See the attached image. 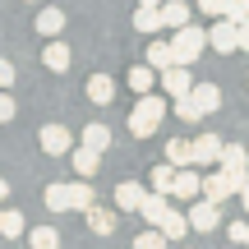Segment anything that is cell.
<instances>
[{"mask_svg": "<svg viewBox=\"0 0 249 249\" xmlns=\"http://www.w3.org/2000/svg\"><path fill=\"white\" fill-rule=\"evenodd\" d=\"M171 116L166 97H157V92H143L139 102H134V116H129V134L134 139H152L157 134V124Z\"/></svg>", "mask_w": 249, "mask_h": 249, "instance_id": "6da1fadb", "label": "cell"}, {"mask_svg": "<svg viewBox=\"0 0 249 249\" xmlns=\"http://www.w3.org/2000/svg\"><path fill=\"white\" fill-rule=\"evenodd\" d=\"M171 46H176V65H194L198 55H203V46H208V33L194 28V23H185V28H176Z\"/></svg>", "mask_w": 249, "mask_h": 249, "instance_id": "7a4b0ae2", "label": "cell"}, {"mask_svg": "<svg viewBox=\"0 0 249 249\" xmlns=\"http://www.w3.org/2000/svg\"><path fill=\"white\" fill-rule=\"evenodd\" d=\"M208 46H213V51H222V55H231V51H240V23H235V18H217L213 28H208Z\"/></svg>", "mask_w": 249, "mask_h": 249, "instance_id": "3957f363", "label": "cell"}, {"mask_svg": "<svg viewBox=\"0 0 249 249\" xmlns=\"http://www.w3.org/2000/svg\"><path fill=\"white\" fill-rule=\"evenodd\" d=\"M222 203H213V198H194L189 203V226H194L198 235H208V231H217L222 226V213H217Z\"/></svg>", "mask_w": 249, "mask_h": 249, "instance_id": "277c9868", "label": "cell"}, {"mask_svg": "<svg viewBox=\"0 0 249 249\" xmlns=\"http://www.w3.org/2000/svg\"><path fill=\"white\" fill-rule=\"evenodd\" d=\"M37 143H42V152H46V157H65V152H74V134L65 129V124H42Z\"/></svg>", "mask_w": 249, "mask_h": 249, "instance_id": "5b68a950", "label": "cell"}, {"mask_svg": "<svg viewBox=\"0 0 249 249\" xmlns=\"http://www.w3.org/2000/svg\"><path fill=\"white\" fill-rule=\"evenodd\" d=\"M226 143L217 139V134H198L194 139V166H213V161H222Z\"/></svg>", "mask_w": 249, "mask_h": 249, "instance_id": "8992f818", "label": "cell"}, {"mask_svg": "<svg viewBox=\"0 0 249 249\" xmlns=\"http://www.w3.org/2000/svg\"><path fill=\"white\" fill-rule=\"evenodd\" d=\"M198 194H203V176L189 171V166H180L176 171V185H171V198H189V203H194Z\"/></svg>", "mask_w": 249, "mask_h": 249, "instance_id": "52a82bcc", "label": "cell"}, {"mask_svg": "<svg viewBox=\"0 0 249 249\" xmlns=\"http://www.w3.org/2000/svg\"><path fill=\"white\" fill-rule=\"evenodd\" d=\"M143 198H148V189H143L139 180H120V185H116V208H120V213H139Z\"/></svg>", "mask_w": 249, "mask_h": 249, "instance_id": "ba28073f", "label": "cell"}, {"mask_svg": "<svg viewBox=\"0 0 249 249\" xmlns=\"http://www.w3.org/2000/svg\"><path fill=\"white\" fill-rule=\"evenodd\" d=\"M161 88H166L171 97H185V92H194V79H189V65H171V70H161Z\"/></svg>", "mask_w": 249, "mask_h": 249, "instance_id": "9c48e42d", "label": "cell"}, {"mask_svg": "<svg viewBox=\"0 0 249 249\" xmlns=\"http://www.w3.org/2000/svg\"><path fill=\"white\" fill-rule=\"evenodd\" d=\"M171 213V194H161V189H148V198H143V208H139V217L148 226H157L161 217Z\"/></svg>", "mask_w": 249, "mask_h": 249, "instance_id": "30bf717a", "label": "cell"}, {"mask_svg": "<svg viewBox=\"0 0 249 249\" xmlns=\"http://www.w3.org/2000/svg\"><path fill=\"white\" fill-rule=\"evenodd\" d=\"M161 28H166L161 5H139L134 9V33H161Z\"/></svg>", "mask_w": 249, "mask_h": 249, "instance_id": "8fae6325", "label": "cell"}, {"mask_svg": "<svg viewBox=\"0 0 249 249\" xmlns=\"http://www.w3.org/2000/svg\"><path fill=\"white\" fill-rule=\"evenodd\" d=\"M42 203H46V213H74V189L70 185H46Z\"/></svg>", "mask_w": 249, "mask_h": 249, "instance_id": "7c38bea8", "label": "cell"}, {"mask_svg": "<svg viewBox=\"0 0 249 249\" xmlns=\"http://www.w3.org/2000/svg\"><path fill=\"white\" fill-rule=\"evenodd\" d=\"M124 83H129V88L143 97V92H152V83H161V70H152V65L143 60V65H134V70L124 74Z\"/></svg>", "mask_w": 249, "mask_h": 249, "instance_id": "4fadbf2b", "label": "cell"}, {"mask_svg": "<svg viewBox=\"0 0 249 249\" xmlns=\"http://www.w3.org/2000/svg\"><path fill=\"white\" fill-rule=\"evenodd\" d=\"M70 161H74V171H79V176L88 180V176H97V166H102V152H97V148H88V143H79V148L70 152Z\"/></svg>", "mask_w": 249, "mask_h": 249, "instance_id": "5bb4252c", "label": "cell"}, {"mask_svg": "<svg viewBox=\"0 0 249 249\" xmlns=\"http://www.w3.org/2000/svg\"><path fill=\"white\" fill-rule=\"evenodd\" d=\"M42 65H46V70H55V74H65V70H70V46H65V42H55V37H46Z\"/></svg>", "mask_w": 249, "mask_h": 249, "instance_id": "9a60e30c", "label": "cell"}, {"mask_svg": "<svg viewBox=\"0 0 249 249\" xmlns=\"http://www.w3.org/2000/svg\"><path fill=\"white\" fill-rule=\"evenodd\" d=\"M111 97H116V79H111V74H92L88 79V102L92 107H107Z\"/></svg>", "mask_w": 249, "mask_h": 249, "instance_id": "2e32d148", "label": "cell"}, {"mask_svg": "<svg viewBox=\"0 0 249 249\" xmlns=\"http://www.w3.org/2000/svg\"><path fill=\"white\" fill-rule=\"evenodd\" d=\"M83 222H88L92 235H111V231H116V213H111V208H88Z\"/></svg>", "mask_w": 249, "mask_h": 249, "instance_id": "e0dca14e", "label": "cell"}, {"mask_svg": "<svg viewBox=\"0 0 249 249\" xmlns=\"http://www.w3.org/2000/svg\"><path fill=\"white\" fill-rule=\"evenodd\" d=\"M60 28H65V9H55V5L37 9V33L42 37H60Z\"/></svg>", "mask_w": 249, "mask_h": 249, "instance_id": "ac0fdd59", "label": "cell"}, {"mask_svg": "<svg viewBox=\"0 0 249 249\" xmlns=\"http://www.w3.org/2000/svg\"><path fill=\"white\" fill-rule=\"evenodd\" d=\"M23 231H28L23 213H18V208H0V235H5V240H18Z\"/></svg>", "mask_w": 249, "mask_h": 249, "instance_id": "d6986e66", "label": "cell"}, {"mask_svg": "<svg viewBox=\"0 0 249 249\" xmlns=\"http://www.w3.org/2000/svg\"><path fill=\"white\" fill-rule=\"evenodd\" d=\"M157 226H161V231H166V235H171V240H185V235H189V231H194V226H189V213H176V208H171V213H166V217H161V222H157Z\"/></svg>", "mask_w": 249, "mask_h": 249, "instance_id": "ffe728a7", "label": "cell"}, {"mask_svg": "<svg viewBox=\"0 0 249 249\" xmlns=\"http://www.w3.org/2000/svg\"><path fill=\"white\" fill-rule=\"evenodd\" d=\"M235 189H231V180H226V171H217V176H208L203 180V198H213V203H226Z\"/></svg>", "mask_w": 249, "mask_h": 249, "instance_id": "44dd1931", "label": "cell"}, {"mask_svg": "<svg viewBox=\"0 0 249 249\" xmlns=\"http://www.w3.org/2000/svg\"><path fill=\"white\" fill-rule=\"evenodd\" d=\"M171 111H176V120H185V124H194V120H203V116H208V111L198 107V97H194V92L176 97V107H171Z\"/></svg>", "mask_w": 249, "mask_h": 249, "instance_id": "7402d4cb", "label": "cell"}, {"mask_svg": "<svg viewBox=\"0 0 249 249\" xmlns=\"http://www.w3.org/2000/svg\"><path fill=\"white\" fill-rule=\"evenodd\" d=\"M148 65L152 70H171V65H176V46L171 42H152L148 46Z\"/></svg>", "mask_w": 249, "mask_h": 249, "instance_id": "603a6c76", "label": "cell"}, {"mask_svg": "<svg viewBox=\"0 0 249 249\" xmlns=\"http://www.w3.org/2000/svg\"><path fill=\"white\" fill-rule=\"evenodd\" d=\"M166 161H176V166H194V143H189V139H171L166 143Z\"/></svg>", "mask_w": 249, "mask_h": 249, "instance_id": "cb8c5ba5", "label": "cell"}, {"mask_svg": "<svg viewBox=\"0 0 249 249\" xmlns=\"http://www.w3.org/2000/svg\"><path fill=\"white\" fill-rule=\"evenodd\" d=\"M194 97H198V107H203L208 116L222 107V88H217V83H194Z\"/></svg>", "mask_w": 249, "mask_h": 249, "instance_id": "d4e9b609", "label": "cell"}, {"mask_svg": "<svg viewBox=\"0 0 249 249\" xmlns=\"http://www.w3.org/2000/svg\"><path fill=\"white\" fill-rule=\"evenodd\" d=\"M161 14H166V28H185L189 23V5L185 0H161Z\"/></svg>", "mask_w": 249, "mask_h": 249, "instance_id": "484cf974", "label": "cell"}, {"mask_svg": "<svg viewBox=\"0 0 249 249\" xmlns=\"http://www.w3.org/2000/svg\"><path fill=\"white\" fill-rule=\"evenodd\" d=\"M28 245L33 249H60V235H55V226H33L28 231Z\"/></svg>", "mask_w": 249, "mask_h": 249, "instance_id": "4316f807", "label": "cell"}, {"mask_svg": "<svg viewBox=\"0 0 249 249\" xmlns=\"http://www.w3.org/2000/svg\"><path fill=\"white\" fill-rule=\"evenodd\" d=\"M176 161H161V166H152V189H161V194H171V185H176Z\"/></svg>", "mask_w": 249, "mask_h": 249, "instance_id": "83f0119b", "label": "cell"}, {"mask_svg": "<svg viewBox=\"0 0 249 249\" xmlns=\"http://www.w3.org/2000/svg\"><path fill=\"white\" fill-rule=\"evenodd\" d=\"M83 143L97 148V152H107L111 148V129H107V124H83Z\"/></svg>", "mask_w": 249, "mask_h": 249, "instance_id": "f1b7e54d", "label": "cell"}, {"mask_svg": "<svg viewBox=\"0 0 249 249\" xmlns=\"http://www.w3.org/2000/svg\"><path fill=\"white\" fill-rule=\"evenodd\" d=\"M166 245H171V235L161 231V226H152V231L134 235V249H166Z\"/></svg>", "mask_w": 249, "mask_h": 249, "instance_id": "f546056e", "label": "cell"}, {"mask_svg": "<svg viewBox=\"0 0 249 249\" xmlns=\"http://www.w3.org/2000/svg\"><path fill=\"white\" fill-rule=\"evenodd\" d=\"M222 171H226V180H231V189H235V194L249 185V161H240V166H222Z\"/></svg>", "mask_w": 249, "mask_h": 249, "instance_id": "4dcf8cb0", "label": "cell"}, {"mask_svg": "<svg viewBox=\"0 0 249 249\" xmlns=\"http://www.w3.org/2000/svg\"><path fill=\"white\" fill-rule=\"evenodd\" d=\"M240 161H249V152L240 148V143H226V152H222V161H217V166H240Z\"/></svg>", "mask_w": 249, "mask_h": 249, "instance_id": "1f68e13d", "label": "cell"}, {"mask_svg": "<svg viewBox=\"0 0 249 249\" xmlns=\"http://www.w3.org/2000/svg\"><path fill=\"white\" fill-rule=\"evenodd\" d=\"M70 189H74V213H88V208H92V189L83 185V180H79V185H70Z\"/></svg>", "mask_w": 249, "mask_h": 249, "instance_id": "d6a6232c", "label": "cell"}, {"mask_svg": "<svg viewBox=\"0 0 249 249\" xmlns=\"http://www.w3.org/2000/svg\"><path fill=\"white\" fill-rule=\"evenodd\" d=\"M226 18L245 23V18H249V0H226Z\"/></svg>", "mask_w": 249, "mask_h": 249, "instance_id": "836d02e7", "label": "cell"}, {"mask_svg": "<svg viewBox=\"0 0 249 249\" xmlns=\"http://www.w3.org/2000/svg\"><path fill=\"white\" fill-rule=\"evenodd\" d=\"M226 235H231V245H249V222H231Z\"/></svg>", "mask_w": 249, "mask_h": 249, "instance_id": "e575fe53", "label": "cell"}, {"mask_svg": "<svg viewBox=\"0 0 249 249\" xmlns=\"http://www.w3.org/2000/svg\"><path fill=\"white\" fill-rule=\"evenodd\" d=\"M194 9H203V14H213V18H222V14H226V0H194Z\"/></svg>", "mask_w": 249, "mask_h": 249, "instance_id": "d590c367", "label": "cell"}, {"mask_svg": "<svg viewBox=\"0 0 249 249\" xmlns=\"http://www.w3.org/2000/svg\"><path fill=\"white\" fill-rule=\"evenodd\" d=\"M14 120V97H9V88H0V124Z\"/></svg>", "mask_w": 249, "mask_h": 249, "instance_id": "8d00e7d4", "label": "cell"}, {"mask_svg": "<svg viewBox=\"0 0 249 249\" xmlns=\"http://www.w3.org/2000/svg\"><path fill=\"white\" fill-rule=\"evenodd\" d=\"M9 83H14V65L0 55V88H9Z\"/></svg>", "mask_w": 249, "mask_h": 249, "instance_id": "74e56055", "label": "cell"}, {"mask_svg": "<svg viewBox=\"0 0 249 249\" xmlns=\"http://www.w3.org/2000/svg\"><path fill=\"white\" fill-rule=\"evenodd\" d=\"M240 51H249V18L240 23Z\"/></svg>", "mask_w": 249, "mask_h": 249, "instance_id": "f35d334b", "label": "cell"}, {"mask_svg": "<svg viewBox=\"0 0 249 249\" xmlns=\"http://www.w3.org/2000/svg\"><path fill=\"white\" fill-rule=\"evenodd\" d=\"M5 198H9V180H0V203H5Z\"/></svg>", "mask_w": 249, "mask_h": 249, "instance_id": "ab89813d", "label": "cell"}, {"mask_svg": "<svg viewBox=\"0 0 249 249\" xmlns=\"http://www.w3.org/2000/svg\"><path fill=\"white\" fill-rule=\"evenodd\" d=\"M240 203H245V213H249V185H245V189H240Z\"/></svg>", "mask_w": 249, "mask_h": 249, "instance_id": "60d3db41", "label": "cell"}, {"mask_svg": "<svg viewBox=\"0 0 249 249\" xmlns=\"http://www.w3.org/2000/svg\"><path fill=\"white\" fill-rule=\"evenodd\" d=\"M139 5H161V0H139Z\"/></svg>", "mask_w": 249, "mask_h": 249, "instance_id": "b9f144b4", "label": "cell"}]
</instances>
